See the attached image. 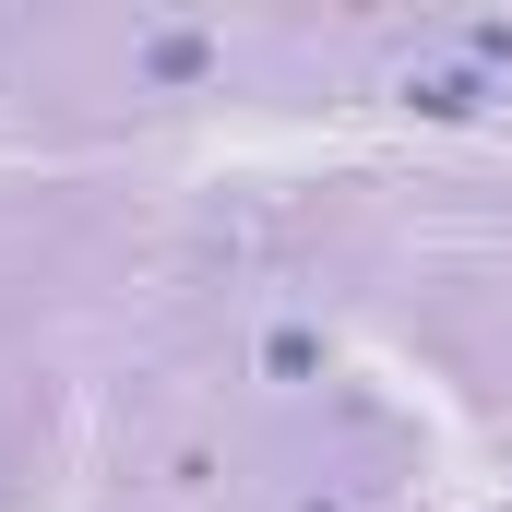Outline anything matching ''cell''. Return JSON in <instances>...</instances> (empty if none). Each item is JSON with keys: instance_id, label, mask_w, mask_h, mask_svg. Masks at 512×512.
Returning a JSON list of instances; mask_svg holds the SVG:
<instances>
[{"instance_id": "1", "label": "cell", "mask_w": 512, "mask_h": 512, "mask_svg": "<svg viewBox=\"0 0 512 512\" xmlns=\"http://www.w3.org/2000/svg\"><path fill=\"white\" fill-rule=\"evenodd\" d=\"M310 358H322V346H310V334H298V322H274V334H262V370H286V382H298V370H310Z\"/></svg>"}]
</instances>
